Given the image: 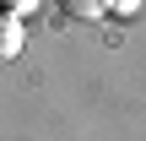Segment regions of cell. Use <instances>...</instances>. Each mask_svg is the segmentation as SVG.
Masks as SVG:
<instances>
[{"label":"cell","instance_id":"obj_2","mask_svg":"<svg viewBox=\"0 0 146 141\" xmlns=\"http://www.w3.org/2000/svg\"><path fill=\"white\" fill-rule=\"evenodd\" d=\"M108 5H114V0H60V11H65V16H76V22H103V16H108Z\"/></svg>","mask_w":146,"mask_h":141},{"label":"cell","instance_id":"obj_1","mask_svg":"<svg viewBox=\"0 0 146 141\" xmlns=\"http://www.w3.org/2000/svg\"><path fill=\"white\" fill-rule=\"evenodd\" d=\"M22 43H27L22 16H5V11H0V60H16V54H22Z\"/></svg>","mask_w":146,"mask_h":141},{"label":"cell","instance_id":"obj_4","mask_svg":"<svg viewBox=\"0 0 146 141\" xmlns=\"http://www.w3.org/2000/svg\"><path fill=\"white\" fill-rule=\"evenodd\" d=\"M135 11H141V0H114L108 5V16H135Z\"/></svg>","mask_w":146,"mask_h":141},{"label":"cell","instance_id":"obj_3","mask_svg":"<svg viewBox=\"0 0 146 141\" xmlns=\"http://www.w3.org/2000/svg\"><path fill=\"white\" fill-rule=\"evenodd\" d=\"M38 5H43V0H0V11H5V16H33Z\"/></svg>","mask_w":146,"mask_h":141}]
</instances>
